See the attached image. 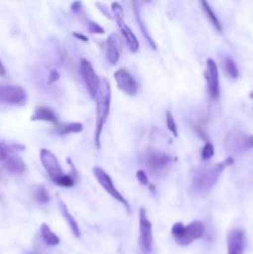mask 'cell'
I'll return each instance as SVG.
<instances>
[{
    "mask_svg": "<svg viewBox=\"0 0 253 254\" xmlns=\"http://www.w3.org/2000/svg\"><path fill=\"white\" fill-rule=\"evenodd\" d=\"M57 185L62 186V188H72L74 185V178L71 175H63L59 180Z\"/></svg>",
    "mask_w": 253,
    "mask_h": 254,
    "instance_id": "27",
    "label": "cell"
},
{
    "mask_svg": "<svg viewBox=\"0 0 253 254\" xmlns=\"http://www.w3.org/2000/svg\"><path fill=\"white\" fill-rule=\"evenodd\" d=\"M223 71H225V73L227 74L230 78L232 79L238 78V67L232 57L230 56L225 57V60H223Z\"/></svg>",
    "mask_w": 253,
    "mask_h": 254,
    "instance_id": "22",
    "label": "cell"
},
{
    "mask_svg": "<svg viewBox=\"0 0 253 254\" xmlns=\"http://www.w3.org/2000/svg\"><path fill=\"white\" fill-rule=\"evenodd\" d=\"M133 6H134V15H135L136 22H138V25H139V27H140L141 32H143L144 37H145V39H146L148 44L150 45V46L153 47L154 50H156V44H155V42H154L153 37L150 36V34H149L148 30H146L145 25H144V22H143V19H141V16H140V12H139L138 7H135V4H134V2H133Z\"/></svg>",
    "mask_w": 253,
    "mask_h": 254,
    "instance_id": "23",
    "label": "cell"
},
{
    "mask_svg": "<svg viewBox=\"0 0 253 254\" xmlns=\"http://www.w3.org/2000/svg\"><path fill=\"white\" fill-rule=\"evenodd\" d=\"M201 6H202V10L203 12H205L206 17L210 20V22L213 25V27H215L218 32H222V25H221L217 15L215 14V11H213L212 7L210 6V4H208L207 1H201Z\"/></svg>",
    "mask_w": 253,
    "mask_h": 254,
    "instance_id": "20",
    "label": "cell"
},
{
    "mask_svg": "<svg viewBox=\"0 0 253 254\" xmlns=\"http://www.w3.org/2000/svg\"><path fill=\"white\" fill-rule=\"evenodd\" d=\"M59 78H60V73H59V72H57L56 69H52L51 73H50V77H49V83L50 84L55 83V82H56Z\"/></svg>",
    "mask_w": 253,
    "mask_h": 254,
    "instance_id": "30",
    "label": "cell"
},
{
    "mask_svg": "<svg viewBox=\"0 0 253 254\" xmlns=\"http://www.w3.org/2000/svg\"><path fill=\"white\" fill-rule=\"evenodd\" d=\"M87 29H88V31L92 32V34L103 35L104 32H106L103 27H102L99 24H97L96 21H93V20H89V21L87 22Z\"/></svg>",
    "mask_w": 253,
    "mask_h": 254,
    "instance_id": "26",
    "label": "cell"
},
{
    "mask_svg": "<svg viewBox=\"0 0 253 254\" xmlns=\"http://www.w3.org/2000/svg\"><path fill=\"white\" fill-rule=\"evenodd\" d=\"M31 196L37 203H41V205L49 202L50 200L49 192H47V190L45 189L44 185H35L34 188L31 189Z\"/></svg>",
    "mask_w": 253,
    "mask_h": 254,
    "instance_id": "21",
    "label": "cell"
},
{
    "mask_svg": "<svg viewBox=\"0 0 253 254\" xmlns=\"http://www.w3.org/2000/svg\"><path fill=\"white\" fill-rule=\"evenodd\" d=\"M72 35H73L74 37H77V39L81 40V41L88 42V37L84 36V35H82V34H79V32H72Z\"/></svg>",
    "mask_w": 253,
    "mask_h": 254,
    "instance_id": "31",
    "label": "cell"
},
{
    "mask_svg": "<svg viewBox=\"0 0 253 254\" xmlns=\"http://www.w3.org/2000/svg\"><path fill=\"white\" fill-rule=\"evenodd\" d=\"M205 79L207 84L208 96L212 99L220 98V79H218V67L215 60L207 59L205 68Z\"/></svg>",
    "mask_w": 253,
    "mask_h": 254,
    "instance_id": "10",
    "label": "cell"
},
{
    "mask_svg": "<svg viewBox=\"0 0 253 254\" xmlns=\"http://www.w3.org/2000/svg\"><path fill=\"white\" fill-rule=\"evenodd\" d=\"M7 155H9V150H7L2 144H0V161L4 163V160L7 158Z\"/></svg>",
    "mask_w": 253,
    "mask_h": 254,
    "instance_id": "29",
    "label": "cell"
},
{
    "mask_svg": "<svg viewBox=\"0 0 253 254\" xmlns=\"http://www.w3.org/2000/svg\"><path fill=\"white\" fill-rule=\"evenodd\" d=\"M136 179H138V181L141 184V185H144V186L149 185L148 175H146L145 171H143V170L136 171Z\"/></svg>",
    "mask_w": 253,
    "mask_h": 254,
    "instance_id": "28",
    "label": "cell"
},
{
    "mask_svg": "<svg viewBox=\"0 0 253 254\" xmlns=\"http://www.w3.org/2000/svg\"><path fill=\"white\" fill-rule=\"evenodd\" d=\"M114 79L117 82V86L121 89L123 93L126 96H135L138 92V83H136L135 78L131 76L130 72L126 68H119L117 69L114 73Z\"/></svg>",
    "mask_w": 253,
    "mask_h": 254,
    "instance_id": "11",
    "label": "cell"
},
{
    "mask_svg": "<svg viewBox=\"0 0 253 254\" xmlns=\"http://www.w3.org/2000/svg\"><path fill=\"white\" fill-rule=\"evenodd\" d=\"M40 160H41V164L45 168V170H46V173L49 174L50 179L55 184L59 183V180L64 174L62 171V168L60 165L59 160H57L56 155L52 151L47 150V149H41L40 150Z\"/></svg>",
    "mask_w": 253,
    "mask_h": 254,
    "instance_id": "9",
    "label": "cell"
},
{
    "mask_svg": "<svg viewBox=\"0 0 253 254\" xmlns=\"http://www.w3.org/2000/svg\"><path fill=\"white\" fill-rule=\"evenodd\" d=\"M4 165L7 171L12 174H22L26 169L24 161L19 158V156L14 155V154L9 153L7 158L4 160Z\"/></svg>",
    "mask_w": 253,
    "mask_h": 254,
    "instance_id": "16",
    "label": "cell"
},
{
    "mask_svg": "<svg viewBox=\"0 0 253 254\" xmlns=\"http://www.w3.org/2000/svg\"><path fill=\"white\" fill-rule=\"evenodd\" d=\"M247 246L246 232L241 228H233L227 235V254H243Z\"/></svg>",
    "mask_w": 253,
    "mask_h": 254,
    "instance_id": "13",
    "label": "cell"
},
{
    "mask_svg": "<svg viewBox=\"0 0 253 254\" xmlns=\"http://www.w3.org/2000/svg\"><path fill=\"white\" fill-rule=\"evenodd\" d=\"M112 12H113V16L116 19L117 24H118L119 30H121L122 35L124 36L126 40V44L128 46V49L131 52H136L139 50V41L136 39L135 34L130 30V27L126 24L124 21V10L119 2H113L112 4Z\"/></svg>",
    "mask_w": 253,
    "mask_h": 254,
    "instance_id": "4",
    "label": "cell"
},
{
    "mask_svg": "<svg viewBox=\"0 0 253 254\" xmlns=\"http://www.w3.org/2000/svg\"><path fill=\"white\" fill-rule=\"evenodd\" d=\"M203 232H205V226L200 221H193L188 226L178 222L171 228V235L175 238V242L180 246L191 245L193 241L202 237Z\"/></svg>",
    "mask_w": 253,
    "mask_h": 254,
    "instance_id": "3",
    "label": "cell"
},
{
    "mask_svg": "<svg viewBox=\"0 0 253 254\" xmlns=\"http://www.w3.org/2000/svg\"><path fill=\"white\" fill-rule=\"evenodd\" d=\"M166 128L171 131L173 135L178 136V128H176L175 119H174L171 112H168V113H166Z\"/></svg>",
    "mask_w": 253,
    "mask_h": 254,
    "instance_id": "25",
    "label": "cell"
},
{
    "mask_svg": "<svg viewBox=\"0 0 253 254\" xmlns=\"http://www.w3.org/2000/svg\"><path fill=\"white\" fill-rule=\"evenodd\" d=\"M60 210H61V213H62V216L64 217V220H66V222L68 223L69 228H71V231H72V233H73L74 237L81 238V231H79L78 223H77V221L74 220L73 216L69 213L68 208H67V206L64 205L62 201H60Z\"/></svg>",
    "mask_w": 253,
    "mask_h": 254,
    "instance_id": "18",
    "label": "cell"
},
{
    "mask_svg": "<svg viewBox=\"0 0 253 254\" xmlns=\"http://www.w3.org/2000/svg\"><path fill=\"white\" fill-rule=\"evenodd\" d=\"M27 101V93L17 84H0V103L10 106H24Z\"/></svg>",
    "mask_w": 253,
    "mask_h": 254,
    "instance_id": "6",
    "label": "cell"
},
{
    "mask_svg": "<svg viewBox=\"0 0 253 254\" xmlns=\"http://www.w3.org/2000/svg\"><path fill=\"white\" fill-rule=\"evenodd\" d=\"M93 174H94V176H96L97 181L99 183V185H101L102 188H103L104 190H106L107 192H108L109 195L114 198V200H117L118 202H121L122 205H123L124 207L129 211L128 201H126V198L123 197V195H122V193L117 190L116 186H114V184H113V181H112L111 176H109L108 174L103 170V169L99 168V166H94Z\"/></svg>",
    "mask_w": 253,
    "mask_h": 254,
    "instance_id": "8",
    "label": "cell"
},
{
    "mask_svg": "<svg viewBox=\"0 0 253 254\" xmlns=\"http://www.w3.org/2000/svg\"><path fill=\"white\" fill-rule=\"evenodd\" d=\"M213 155H215V146L212 145V143L207 141L203 146L202 151H201V158H202V160H210Z\"/></svg>",
    "mask_w": 253,
    "mask_h": 254,
    "instance_id": "24",
    "label": "cell"
},
{
    "mask_svg": "<svg viewBox=\"0 0 253 254\" xmlns=\"http://www.w3.org/2000/svg\"><path fill=\"white\" fill-rule=\"evenodd\" d=\"M79 72H81V76L84 84H86L87 92L89 93L91 98L96 99L99 89V84H101V79L97 76L91 62L87 61L86 59H81V62H79Z\"/></svg>",
    "mask_w": 253,
    "mask_h": 254,
    "instance_id": "7",
    "label": "cell"
},
{
    "mask_svg": "<svg viewBox=\"0 0 253 254\" xmlns=\"http://www.w3.org/2000/svg\"><path fill=\"white\" fill-rule=\"evenodd\" d=\"M40 232H41L42 241H44L49 247H56V246L60 245L59 236L55 232H52L51 228H50L46 223H42L41 228H40Z\"/></svg>",
    "mask_w": 253,
    "mask_h": 254,
    "instance_id": "19",
    "label": "cell"
},
{
    "mask_svg": "<svg viewBox=\"0 0 253 254\" xmlns=\"http://www.w3.org/2000/svg\"><path fill=\"white\" fill-rule=\"evenodd\" d=\"M233 158L226 159L222 163H218L210 168H202L195 171L192 181H191V188L197 195H206L212 190L213 186L217 184L221 174L223 173L227 166L232 165Z\"/></svg>",
    "mask_w": 253,
    "mask_h": 254,
    "instance_id": "1",
    "label": "cell"
},
{
    "mask_svg": "<svg viewBox=\"0 0 253 254\" xmlns=\"http://www.w3.org/2000/svg\"><path fill=\"white\" fill-rule=\"evenodd\" d=\"M112 101V89L111 83L106 78H101L98 93L96 97L97 112H96V133H94V143L96 148L101 149V136L103 131V127L106 124L107 118L111 111Z\"/></svg>",
    "mask_w": 253,
    "mask_h": 254,
    "instance_id": "2",
    "label": "cell"
},
{
    "mask_svg": "<svg viewBox=\"0 0 253 254\" xmlns=\"http://www.w3.org/2000/svg\"><path fill=\"white\" fill-rule=\"evenodd\" d=\"M82 6V4H81V2H79V1H77V2H73V4H72V10H73V11L74 12H76V11H79V7H81Z\"/></svg>",
    "mask_w": 253,
    "mask_h": 254,
    "instance_id": "32",
    "label": "cell"
},
{
    "mask_svg": "<svg viewBox=\"0 0 253 254\" xmlns=\"http://www.w3.org/2000/svg\"><path fill=\"white\" fill-rule=\"evenodd\" d=\"M31 121L36 122H49V123H52V124H59V117H57V114L55 113L54 109H51L50 107H45V106H41V107H37L36 109H35L34 114L31 116Z\"/></svg>",
    "mask_w": 253,
    "mask_h": 254,
    "instance_id": "15",
    "label": "cell"
},
{
    "mask_svg": "<svg viewBox=\"0 0 253 254\" xmlns=\"http://www.w3.org/2000/svg\"><path fill=\"white\" fill-rule=\"evenodd\" d=\"M171 158L166 153L159 150H149L145 156V165L153 174H159L165 170L170 164Z\"/></svg>",
    "mask_w": 253,
    "mask_h": 254,
    "instance_id": "12",
    "label": "cell"
},
{
    "mask_svg": "<svg viewBox=\"0 0 253 254\" xmlns=\"http://www.w3.org/2000/svg\"><path fill=\"white\" fill-rule=\"evenodd\" d=\"M251 97H253V93H252V94H251Z\"/></svg>",
    "mask_w": 253,
    "mask_h": 254,
    "instance_id": "34",
    "label": "cell"
},
{
    "mask_svg": "<svg viewBox=\"0 0 253 254\" xmlns=\"http://www.w3.org/2000/svg\"><path fill=\"white\" fill-rule=\"evenodd\" d=\"M83 130V126L78 122H69V123H59L56 126V133L59 135H68V134L81 133Z\"/></svg>",
    "mask_w": 253,
    "mask_h": 254,
    "instance_id": "17",
    "label": "cell"
},
{
    "mask_svg": "<svg viewBox=\"0 0 253 254\" xmlns=\"http://www.w3.org/2000/svg\"><path fill=\"white\" fill-rule=\"evenodd\" d=\"M0 76H5V67L2 64L1 60H0Z\"/></svg>",
    "mask_w": 253,
    "mask_h": 254,
    "instance_id": "33",
    "label": "cell"
},
{
    "mask_svg": "<svg viewBox=\"0 0 253 254\" xmlns=\"http://www.w3.org/2000/svg\"><path fill=\"white\" fill-rule=\"evenodd\" d=\"M139 246L144 254H150L153 251V230L145 208L139 210Z\"/></svg>",
    "mask_w": 253,
    "mask_h": 254,
    "instance_id": "5",
    "label": "cell"
},
{
    "mask_svg": "<svg viewBox=\"0 0 253 254\" xmlns=\"http://www.w3.org/2000/svg\"><path fill=\"white\" fill-rule=\"evenodd\" d=\"M121 57V45L117 34H111L107 39V59L109 64H117Z\"/></svg>",
    "mask_w": 253,
    "mask_h": 254,
    "instance_id": "14",
    "label": "cell"
}]
</instances>
